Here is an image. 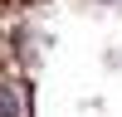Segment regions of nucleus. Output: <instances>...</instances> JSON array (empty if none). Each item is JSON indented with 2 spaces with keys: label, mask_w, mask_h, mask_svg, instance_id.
<instances>
[{
  "label": "nucleus",
  "mask_w": 122,
  "mask_h": 117,
  "mask_svg": "<svg viewBox=\"0 0 122 117\" xmlns=\"http://www.w3.org/2000/svg\"><path fill=\"white\" fill-rule=\"evenodd\" d=\"M0 117H25V93L10 78H0Z\"/></svg>",
  "instance_id": "obj_1"
}]
</instances>
